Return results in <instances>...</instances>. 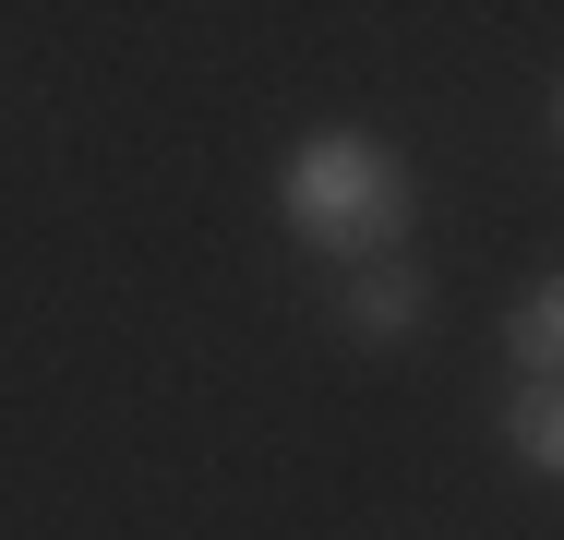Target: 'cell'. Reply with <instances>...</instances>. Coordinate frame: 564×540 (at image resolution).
I'll return each instance as SVG.
<instances>
[{"label":"cell","instance_id":"5","mask_svg":"<svg viewBox=\"0 0 564 540\" xmlns=\"http://www.w3.org/2000/svg\"><path fill=\"white\" fill-rule=\"evenodd\" d=\"M553 144H564V85H553Z\"/></svg>","mask_w":564,"mask_h":540},{"label":"cell","instance_id":"3","mask_svg":"<svg viewBox=\"0 0 564 540\" xmlns=\"http://www.w3.org/2000/svg\"><path fill=\"white\" fill-rule=\"evenodd\" d=\"M505 360H517V385H564V264L517 289V313H505Z\"/></svg>","mask_w":564,"mask_h":540},{"label":"cell","instance_id":"2","mask_svg":"<svg viewBox=\"0 0 564 540\" xmlns=\"http://www.w3.org/2000/svg\"><path fill=\"white\" fill-rule=\"evenodd\" d=\"M421 313H433V277H421L409 252L360 264V277L337 289V336H348V348H409V336H421Z\"/></svg>","mask_w":564,"mask_h":540},{"label":"cell","instance_id":"4","mask_svg":"<svg viewBox=\"0 0 564 540\" xmlns=\"http://www.w3.org/2000/svg\"><path fill=\"white\" fill-rule=\"evenodd\" d=\"M505 456L529 480H564V385H517L505 397Z\"/></svg>","mask_w":564,"mask_h":540},{"label":"cell","instance_id":"1","mask_svg":"<svg viewBox=\"0 0 564 540\" xmlns=\"http://www.w3.org/2000/svg\"><path fill=\"white\" fill-rule=\"evenodd\" d=\"M409 216H421V181H409V156L384 144V132H301L289 156H276V228L301 240V252H325V264H384V252H409Z\"/></svg>","mask_w":564,"mask_h":540}]
</instances>
